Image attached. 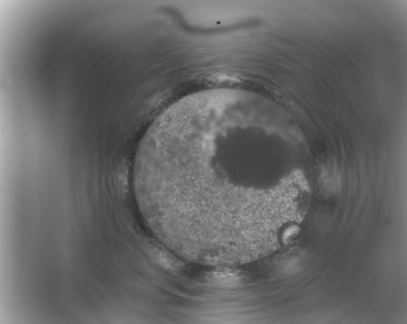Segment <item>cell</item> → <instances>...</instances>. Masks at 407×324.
<instances>
[{
  "label": "cell",
  "instance_id": "6da1fadb",
  "mask_svg": "<svg viewBox=\"0 0 407 324\" xmlns=\"http://www.w3.org/2000/svg\"><path fill=\"white\" fill-rule=\"evenodd\" d=\"M251 100L241 91L214 89L175 102L146 131L133 176L192 225L217 231L253 229L273 189L254 185L264 157L254 140Z\"/></svg>",
  "mask_w": 407,
  "mask_h": 324
},
{
  "label": "cell",
  "instance_id": "7a4b0ae2",
  "mask_svg": "<svg viewBox=\"0 0 407 324\" xmlns=\"http://www.w3.org/2000/svg\"><path fill=\"white\" fill-rule=\"evenodd\" d=\"M210 280L217 286L229 287L237 284L239 281L237 276L229 272H216L210 275Z\"/></svg>",
  "mask_w": 407,
  "mask_h": 324
},
{
  "label": "cell",
  "instance_id": "3957f363",
  "mask_svg": "<svg viewBox=\"0 0 407 324\" xmlns=\"http://www.w3.org/2000/svg\"><path fill=\"white\" fill-rule=\"evenodd\" d=\"M299 232L300 227L297 225L291 224L287 226L281 234L282 241L284 244L291 243L297 237Z\"/></svg>",
  "mask_w": 407,
  "mask_h": 324
},
{
  "label": "cell",
  "instance_id": "277c9868",
  "mask_svg": "<svg viewBox=\"0 0 407 324\" xmlns=\"http://www.w3.org/2000/svg\"><path fill=\"white\" fill-rule=\"evenodd\" d=\"M152 256L160 266L166 269H172L173 261L167 255L161 251L155 249L152 253Z\"/></svg>",
  "mask_w": 407,
  "mask_h": 324
}]
</instances>
